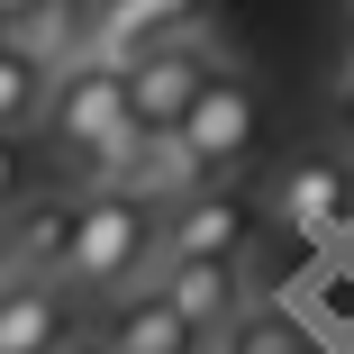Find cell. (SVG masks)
<instances>
[{
	"instance_id": "cell-1",
	"label": "cell",
	"mask_w": 354,
	"mask_h": 354,
	"mask_svg": "<svg viewBox=\"0 0 354 354\" xmlns=\"http://www.w3.org/2000/svg\"><path fill=\"white\" fill-rule=\"evenodd\" d=\"M164 272V209L136 191H82V227H73V263H64V291L73 300H136Z\"/></svg>"
},
{
	"instance_id": "cell-2",
	"label": "cell",
	"mask_w": 354,
	"mask_h": 354,
	"mask_svg": "<svg viewBox=\"0 0 354 354\" xmlns=\"http://www.w3.org/2000/svg\"><path fill=\"white\" fill-rule=\"evenodd\" d=\"M46 136H55V164L82 173L91 191L127 164V146L146 127H136V100H127V73L118 64H73V73H55V100H46Z\"/></svg>"
},
{
	"instance_id": "cell-3",
	"label": "cell",
	"mask_w": 354,
	"mask_h": 354,
	"mask_svg": "<svg viewBox=\"0 0 354 354\" xmlns=\"http://www.w3.org/2000/svg\"><path fill=\"white\" fill-rule=\"evenodd\" d=\"M218 46L209 37H182V46H155L146 64H127V100H136V127L146 136H182L200 118V100L218 91Z\"/></svg>"
},
{
	"instance_id": "cell-4",
	"label": "cell",
	"mask_w": 354,
	"mask_h": 354,
	"mask_svg": "<svg viewBox=\"0 0 354 354\" xmlns=\"http://www.w3.org/2000/svg\"><path fill=\"white\" fill-rule=\"evenodd\" d=\"M254 127H263V100H254V82L236 73H218V91L200 100V118L182 127V164H191V191H218V182H236V164L254 155Z\"/></svg>"
},
{
	"instance_id": "cell-5",
	"label": "cell",
	"mask_w": 354,
	"mask_h": 354,
	"mask_svg": "<svg viewBox=\"0 0 354 354\" xmlns=\"http://www.w3.org/2000/svg\"><path fill=\"white\" fill-rule=\"evenodd\" d=\"M263 209H272V227H291V236H336V227H354V164L345 155H291V164H272Z\"/></svg>"
},
{
	"instance_id": "cell-6",
	"label": "cell",
	"mask_w": 354,
	"mask_h": 354,
	"mask_svg": "<svg viewBox=\"0 0 354 354\" xmlns=\"http://www.w3.org/2000/svg\"><path fill=\"white\" fill-rule=\"evenodd\" d=\"M155 291H164V300H173V309L200 327V336H236V327L254 318V309H245V300H254V272H245V254L164 263V272H155Z\"/></svg>"
},
{
	"instance_id": "cell-7",
	"label": "cell",
	"mask_w": 354,
	"mask_h": 354,
	"mask_svg": "<svg viewBox=\"0 0 354 354\" xmlns=\"http://www.w3.org/2000/svg\"><path fill=\"white\" fill-rule=\"evenodd\" d=\"M200 10H209V0H100V10H91V55L127 73V64H146L155 46L200 37Z\"/></svg>"
},
{
	"instance_id": "cell-8",
	"label": "cell",
	"mask_w": 354,
	"mask_h": 354,
	"mask_svg": "<svg viewBox=\"0 0 354 354\" xmlns=\"http://www.w3.org/2000/svg\"><path fill=\"white\" fill-rule=\"evenodd\" d=\"M82 345V300L64 281H0V354H73Z\"/></svg>"
},
{
	"instance_id": "cell-9",
	"label": "cell",
	"mask_w": 354,
	"mask_h": 354,
	"mask_svg": "<svg viewBox=\"0 0 354 354\" xmlns=\"http://www.w3.org/2000/svg\"><path fill=\"white\" fill-rule=\"evenodd\" d=\"M245 191L218 182V191H191L164 209V263H209V254H245Z\"/></svg>"
},
{
	"instance_id": "cell-10",
	"label": "cell",
	"mask_w": 354,
	"mask_h": 354,
	"mask_svg": "<svg viewBox=\"0 0 354 354\" xmlns=\"http://www.w3.org/2000/svg\"><path fill=\"white\" fill-rule=\"evenodd\" d=\"M100 345H109V354H200L209 336H200V327L155 291V281H146L136 300H118V309L100 318Z\"/></svg>"
},
{
	"instance_id": "cell-11",
	"label": "cell",
	"mask_w": 354,
	"mask_h": 354,
	"mask_svg": "<svg viewBox=\"0 0 354 354\" xmlns=\"http://www.w3.org/2000/svg\"><path fill=\"white\" fill-rule=\"evenodd\" d=\"M73 227H82V200H28L19 218H10V272L64 281V263H73Z\"/></svg>"
},
{
	"instance_id": "cell-12",
	"label": "cell",
	"mask_w": 354,
	"mask_h": 354,
	"mask_svg": "<svg viewBox=\"0 0 354 354\" xmlns=\"http://www.w3.org/2000/svg\"><path fill=\"white\" fill-rule=\"evenodd\" d=\"M46 100H55V64L28 55V46H10L0 55V136H19L28 118H46Z\"/></svg>"
},
{
	"instance_id": "cell-13",
	"label": "cell",
	"mask_w": 354,
	"mask_h": 354,
	"mask_svg": "<svg viewBox=\"0 0 354 354\" xmlns=\"http://www.w3.org/2000/svg\"><path fill=\"white\" fill-rule=\"evenodd\" d=\"M227 345H236V354H318V336H309L291 309H254V318H245Z\"/></svg>"
},
{
	"instance_id": "cell-14",
	"label": "cell",
	"mask_w": 354,
	"mask_h": 354,
	"mask_svg": "<svg viewBox=\"0 0 354 354\" xmlns=\"http://www.w3.org/2000/svg\"><path fill=\"white\" fill-rule=\"evenodd\" d=\"M19 191H28V173H19V146H10V136H0V227H10L19 209H28Z\"/></svg>"
},
{
	"instance_id": "cell-15",
	"label": "cell",
	"mask_w": 354,
	"mask_h": 354,
	"mask_svg": "<svg viewBox=\"0 0 354 354\" xmlns=\"http://www.w3.org/2000/svg\"><path fill=\"white\" fill-rule=\"evenodd\" d=\"M10 46H19V10L0 0V55H10Z\"/></svg>"
},
{
	"instance_id": "cell-16",
	"label": "cell",
	"mask_w": 354,
	"mask_h": 354,
	"mask_svg": "<svg viewBox=\"0 0 354 354\" xmlns=\"http://www.w3.org/2000/svg\"><path fill=\"white\" fill-rule=\"evenodd\" d=\"M0 281H10V227H0Z\"/></svg>"
},
{
	"instance_id": "cell-17",
	"label": "cell",
	"mask_w": 354,
	"mask_h": 354,
	"mask_svg": "<svg viewBox=\"0 0 354 354\" xmlns=\"http://www.w3.org/2000/svg\"><path fill=\"white\" fill-rule=\"evenodd\" d=\"M200 354H236V345H227V336H209V345H200Z\"/></svg>"
},
{
	"instance_id": "cell-18",
	"label": "cell",
	"mask_w": 354,
	"mask_h": 354,
	"mask_svg": "<svg viewBox=\"0 0 354 354\" xmlns=\"http://www.w3.org/2000/svg\"><path fill=\"white\" fill-rule=\"evenodd\" d=\"M73 354H109V345H100V336H82V345H73Z\"/></svg>"
}]
</instances>
